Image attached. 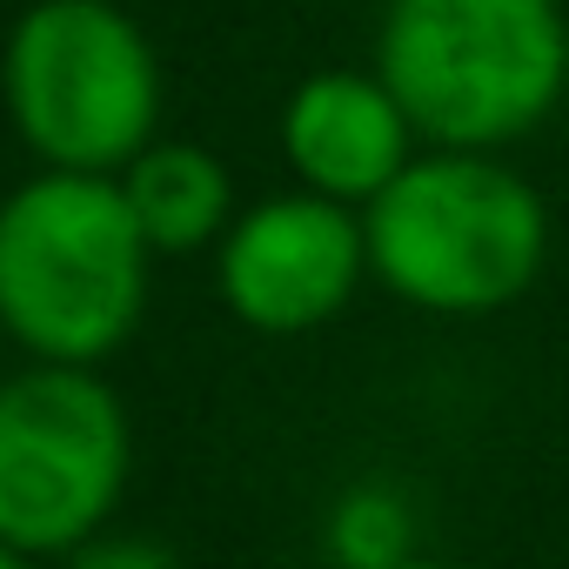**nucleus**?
<instances>
[{"label":"nucleus","mask_w":569,"mask_h":569,"mask_svg":"<svg viewBox=\"0 0 569 569\" xmlns=\"http://www.w3.org/2000/svg\"><path fill=\"white\" fill-rule=\"evenodd\" d=\"M148 261L114 174L48 168L0 201V329L34 362L94 369L141 329Z\"/></svg>","instance_id":"f257e3e1"},{"label":"nucleus","mask_w":569,"mask_h":569,"mask_svg":"<svg viewBox=\"0 0 569 569\" xmlns=\"http://www.w3.org/2000/svg\"><path fill=\"white\" fill-rule=\"evenodd\" d=\"M369 274L429 316H496L529 296L549 254L542 194L496 154H416L369 208Z\"/></svg>","instance_id":"f03ea898"},{"label":"nucleus","mask_w":569,"mask_h":569,"mask_svg":"<svg viewBox=\"0 0 569 569\" xmlns=\"http://www.w3.org/2000/svg\"><path fill=\"white\" fill-rule=\"evenodd\" d=\"M376 74L422 141L496 154L569 88V21L556 0H389Z\"/></svg>","instance_id":"7ed1b4c3"},{"label":"nucleus","mask_w":569,"mask_h":569,"mask_svg":"<svg viewBox=\"0 0 569 569\" xmlns=\"http://www.w3.org/2000/svg\"><path fill=\"white\" fill-rule=\"evenodd\" d=\"M0 101L48 168L121 174L154 141L161 68L114 0H34L0 54Z\"/></svg>","instance_id":"20e7f679"},{"label":"nucleus","mask_w":569,"mask_h":569,"mask_svg":"<svg viewBox=\"0 0 569 569\" xmlns=\"http://www.w3.org/2000/svg\"><path fill=\"white\" fill-rule=\"evenodd\" d=\"M128 409L94 369L34 362L0 382V542L74 556L128 489Z\"/></svg>","instance_id":"39448f33"},{"label":"nucleus","mask_w":569,"mask_h":569,"mask_svg":"<svg viewBox=\"0 0 569 569\" xmlns=\"http://www.w3.org/2000/svg\"><path fill=\"white\" fill-rule=\"evenodd\" d=\"M369 274L362 214L322 194H268L221 234L214 281L234 322L261 336H309L356 302Z\"/></svg>","instance_id":"423d86ee"},{"label":"nucleus","mask_w":569,"mask_h":569,"mask_svg":"<svg viewBox=\"0 0 569 569\" xmlns=\"http://www.w3.org/2000/svg\"><path fill=\"white\" fill-rule=\"evenodd\" d=\"M416 141L422 134L389 94V81L356 68L309 74L281 108V154H289L296 181L356 214L416 161Z\"/></svg>","instance_id":"0eeeda50"},{"label":"nucleus","mask_w":569,"mask_h":569,"mask_svg":"<svg viewBox=\"0 0 569 569\" xmlns=\"http://www.w3.org/2000/svg\"><path fill=\"white\" fill-rule=\"evenodd\" d=\"M114 181L154 254H194L234 228V181L201 141H148Z\"/></svg>","instance_id":"6e6552de"},{"label":"nucleus","mask_w":569,"mask_h":569,"mask_svg":"<svg viewBox=\"0 0 569 569\" xmlns=\"http://www.w3.org/2000/svg\"><path fill=\"white\" fill-rule=\"evenodd\" d=\"M329 556L342 569H396L416 556V509L389 482H356L329 509Z\"/></svg>","instance_id":"1a4fd4ad"},{"label":"nucleus","mask_w":569,"mask_h":569,"mask_svg":"<svg viewBox=\"0 0 569 569\" xmlns=\"http://www.w3.org/2000/svg\"><path fill=\"white\" fill-rule=\"evenodd\" d=\"M68 569H181L174 549L148 542V536H94L68 556Z\"/></svg>","instance_id":"9d476101"},{"label":"nucleus","mask_w":569,"mask_h":569,"mask_svg":"<svg viewBox=\"0 0 569 569\" xmlns=\"http://www.w3.org/2000/svg\"><path fill=\"white\" fill-rule=\"evenodd\" d=\"M0 569H28V556H21V549H8V542H0Z\"/></svg>","instance_id":"9b49d317"},{"label":"nucleus","mask_w":569,"mask_h":569,"mask_svg":"<svg viewBox=\"0 0 569 569\" xmlns=\"http://www.w3.org/2000/svg\"><path fill=\"white\" fill-rule=\"evenodd\" d=\"M396 569H449V562H429V556H409V562H396Z\"/></svg>","instance_id":"f8f14e48"}]
</instances>
